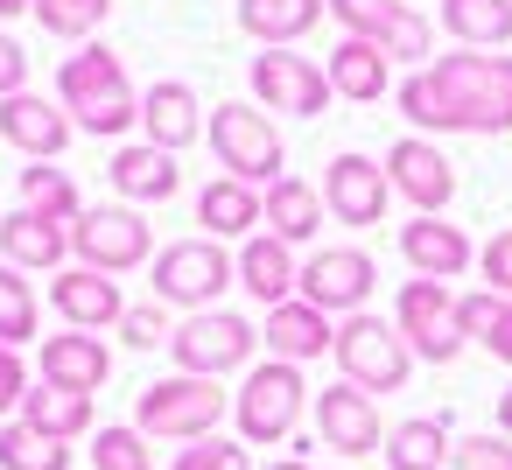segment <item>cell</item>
<instances>
[{
    "instance_id": "obj_1",
    "label": "cell",
    "mask_w": 512,
    "mask_h": 470,
    "mask_svg": "<svg viewBox=\"0 0 512 470\" xmlns=\"http://www.w3.org/2000/svg\"><path fill=\"white\" fill-rule=\"evenodd\" d=\"M393 106L414 134H512V57L456 50L400 78Z\"/></svg>"
},
{
    "instance_id": "obj_2",
    "label": "cell",
    "mask_w": 512,
    "mask_h": 470,
    "mask_svg": "<svg viewBox=\"0 0 512 470\" xmlns=\"http://www.w3.org/2000/svg\"><path fill=\"white\" fill-rule=\"evenodd\" d=\"M57 99H64L71 127H85V134H99V141L141 127V92H134L127 64H120L106 43H85L78 57H64V71H57Z\"/></svg>"
},
{
    "instance_id": "obj_3",
    "label": "cell",
    "mask_w": 512,
    "mask_h": 470,
    "mask_svg": "<svg viewBox=\"0 0 512 470\" xmlns=\"http://www.w3.org/2000/svg\"><path fill=\"white\" fill-rule=\"evenodd\" d=\"M204 141H211V155H218V169H225L232 183L267 190V183H281V176H288L281 127H274L253 99H225V106L204 120Z\"/></svg>"
},
{
    "instance_id": "obj_4",
    "label": "cell",
    "mask_w": 512,
    "mask_h": 470,
    "mask_svg": "<svg viewBox=\"0 0 512 470\" xmlns=\"http://www.w3.org/2000/svg\"><path fill=\"white\" fill-rule=\"evenodd\" d=\"M225 379H190V372H169V379H155L148 393H141V407H134V428L148 435V442H204V435H218V421H225Z\"/></svg>"
},
{
    "instance_id": "obj_5",
    "label": "cell",
    "mask_w": 512,
    "mask_h": 470,
    "mask_svg": "<svg viewBox=\"0 0 512 470\" xmlns=\"http://www.w3.org/2000/svg\"><path fill=\"white\" fill-rule=\"evenodd\" d=\"M309 386H302V365H281V358H267V365H253L246 379H239V393H232V428H239V442H288L295 428H302V414H309Z\"/></svg>"
},
{
    "instance_id": "obj_6",
    "label": "cell",
    "mask_w": 512,
    "mask_h": 470,
    "mask_svg": "<svg viewBox=\"0 0 512 470\" xmlns=\"http://www.w3.org/2000/svg\"><path fill=\"white\" fill-rule=\"evenodd\" d=\"M330 358H337V379H351L358 393H400L407 372H414L407 337L393 330V316H372V309L337 323V351Z\"/></svg>"
},
{
    "instance_id": "obj_7",
    "label": "cell",
    "mask_w": 512,
    "mask_h": 470,
    "mask_svg": "<svg viewBox=\"0 0 512 470\" xmlns=\"http://www.w3.org/2000/svg\"><path fill=\"white\" fill-rule=\"evenodd\" d=\"M239 281V253H225L218 239H169L155 253V302L162 309H218V295Z\"/></svg>"
},
{
    "instance_id": "obj_8",
    "label": "cell",
    "mask_w": 512,
    "mask_h": 470,
    "mask_svg": "<svg viewBox=\"0 0 512 470\" xmlns=\"http://www.w3.org/2000/svg\"><path fill=\"white\" fill-rule=\"evenodd\" d=\"M71 253L92 274H134V267H155V232L134 204H92L71 225Z\"/></svg>"
},
{
    "instance_id": "obj_9",
    "label": "cell",
    "mask_w": 512,
    "mask_h": 470,
    "mask_svg": "<svg viewBox=\"0 0 512 470\" xmlns=\"http://www.w3.org/2000/svg\"><path fill=\"white\" fill-rule=\"evenodd\" d=\"M253 351H260V330H253L246 316H232V309H197V316H183L176 337H169V358H176V372H190V379H225V372H239Z\"/></svg>"
},
{
    "instance_id": "obj_10",
    "label": "cell",
    "mask_w": 512,
    "mask_h": 470,
    "mask_svg": "<svg viewBox=\"0 0 512 470\" xmlns=\"http://www.w3.org/2000/svg\"><path fill=\"white\" fill-rule=\"evenodd\" d=\"M372 288H379V267H372L365 246H323V253L302 260V281H295V295H302L309 309L337 316V323L358 316V309L372 302Z\"/></svg>"
},
{
    "instance_id": "obj_11",
    "label": "cell",
    "mask_w": 512,
    "mask_h": 470,
    "mask_svg": "<svg viewBox=\"0 0 512 470\" xmlns=\"http://www.w3.org/2000/svg\"><path fill=\"white\" fill-rule=\"evenodd\" d=\"M330 71L316 57H295V50H260L253 57V106L260 113H288V120H316L330 106Z\"/></svg>"
},
{
    "instance_id": "obj_12",
    "label": "cell",
    "mask_w": 512,
    "mask_h": 470,
    "mask_svg": "<svg viewBox=\"0 0 512 470\" xmlns=\"http://www.w3.org/2000/svg\"><path fill=\"white\" fill-rule=\"evenodd\" d=\"M393 330L407 337V351L414 358H428V365H449L456 351H463V337H456V295H449V281H400V295H393Z\"/></svg>"
},
{
    "instance_id": "obj_13",
    "label": "cell",
    "mask_w": 512,
    "mask_h": 470,
    "mask_svg": "<svg viewBox=\"0 0 512 470\" xmlns=\"http://www.w3.org/2000/svg\"><path fill=\"white\" fill-rule=\"evenodd\" d=\"M309 414H316V442H323V449H337V456H379V449H386L379 400H372V393H358L351 379L323 386V393L309 400Z\"/></svg>"
},
{
    "instance_id": "obj_14",
    "label": "cell",
    "mask_w": 512,
    "mask_h": 470,
    "mask_svg": "<svg viewBox=\"0 0 512 470\" xmlns=\"http://www.w3.org/2000/svg\"><path fill=\"white\" fill-rule=\"evenodd\" d=\"M386 183L414 204V218H442V204L456 197V169H449V155L428 141V134H407V141H393L386 148Z\"/></svg>"
},
{
    "instance_id": "obj_15",
    "label": "cell",
    "mask_w": 512,
    "mask_h": 470,
    "mask_svg": "<svg viewBox=\"0 0 512 470\" xmlns=\"http://www.w3.org/2000/svg\"><path fill=\"white\" fill-rule=\"evenodd\" d=\"M316 190H323V211H337V225H379L393 204V183L372 155H330Z\"/></svg>"
},
{
    "instance_id": "obj_16",
    "label": "cell",
    "mask_w": 512,
    "mask_h": 470,
    "mask_svg": "<svg viewBox=\"0 0 512 470\" xmlns=\"http://www.w3.org/2000/svg\"><path fill=\"white\" fill-rule=\"evenodd\" d=\"M0 141L22 148L29 162H57L71 148V113H57V99L15 92V99H0Z\"/></svg>"
},
{
    "instance_id": "obj_17",
    "label": "cell",
    "mask_w": 512,
    "mask_h": 470,
    "mask_svg": "<svg viewBox=\"0 0 512 470\" xmlns=\"http://www.w3.org/2000/svg\"><path fill=\"white\" fill-rule=\"evenodd\" d=\"M50 302H57V316L71 330H120V316H127L120 281L113 274H92V267H64L50 281Z\"/></svg>"
},
{
    "instance_id": "obj_18",
    "label": "cell",
    "mask_w": 512,
    "mask_h": 470,
    "mask_svg": "<svg viewBox=\"0 0 512 470\" xmlns=\"http://www.w3.org/2000/svg\"><path fill=\"white\" fill-rule=\"evenodd\" d=\"M400 260H407L421 281H456V274L477 260V246H470V232H463V225L407 218V225H400Z\"/></svg>"
},
{
    "instance_id": "obj_19",
    "label": "cell",
    "mask_w": 512,
    "mask_h": 470,
    "mask_svg": "<svg viewBox=\"0 0 512 470\" xmlns=\"http://www.w3.org/2000/svg\"><path fill=\"white\" fill-rule=\"evenodd\" d=\"M260 344H267L281 365H309V358H330V351H337V323L295 295V302L267 309V330H260Z\"/></svg>"
},
{
    "instance_id": "obj_20",
    "label": "cell",
    "mask_w": 512,
    "mask_h": 470,
    "mask_svg": "<svg viewBox=\"0 0 512 470\" xmlns=\"http://www.w3.org/2000/svg\"><path fill=\"white\" fill-rule=\"evenodd\" d=\"M141 127H148L155 148L183 155L190 141H204V106H197V92H190L183 78H162V85L141 92Z\"/></svg>"
},
{
    "instance_id": "obj_21",
    "label": "cell",
    "mask_w": 512,
    "mask_h": 470,
    "mask_svg": "<svg viewBox=\"0 0 512 470\" xmlns=\"http://www.w3.org/2000/svg\"><path fill=\"white\" fill-rule=\"evenodd\" d=\"M71 253V225H50L36 211H8L0 218V260L22 267V274H64Z\"/></svg>"
},
{
    "instance_id": "obj_22",
    "label": "cell",
    "mask_w": 512,
    "mask_h": 470,
    "mask_svg": "<svg viewBox=\"0 0 512 470\" xmlns=\"http://www.w3.org/2000/svg\"><path fill=\"white\" fill-rule=\"evenodd\" d=\"M113 190L127 197V204H162V197H176L183 190V169H176V155L169 148H155V141H127V148H113Z\"/></svg>"
},
{
    "instance_id": "obj_23",
    "label": "cell",
    "mask_w": 512,
    "mask_h": 470,
    "mask_svg": "<svg viewBox=\"0 0 512 470\" xmlns=\"http://www.w3.org/2000/svg\"><path fill=\"white\" fill-rule=\"evenodd\" d=\"M295 281H302V260H295V246H281L274 232H253V239L239 246V288H246L253 302L281 309V302H295Z\"/></svg>"
},
{
    "instance_id": "obj_24",
    "label": "cell",
    "mask_w": 512,
    "mask_h": 470,
    "mask_svg": "<svg viewBox=\"0 0 512 470\" xmlns=\"http://www.w3.org/2000/svg\"><path fill=\"white\" fill-rule=\"evenodd\" d=\"M113 372V351L92 337V330H64V337H43V386H64V393H99Z\"/></svg>"
},
{
    "instance_id": "obj_25",
    "label": "cell",
    "mask_w": 512,
    "mask_h": 470,
    "mask_svg": "<svg viewBox=\"0 0 512 470\" xmlns=\"http://www.w3.org/2000/svg\"><path fill=\"white\" fill-rule=\"evenodd\" d=\"M260 218H267V232L281 239V246H302V239H316L323 232V190L316 183H302V176H281V183H267L260 190Z\"/></svg>"
},
{
    "instance_id": "obj_26",
    "label": "cell",
    "mask_w": 512,
    "mask_h": 470,
    "mask_svg": "<svg viewBox=\"0 0 512 470\" xmlns=\"http://www.w3.org/2000/svg\"><path fill=\"white\" fill-rule=\"evenodd\" d=\"M323 71H330V92L351 99V106H372V99H386V85H393L386 50H379V43H358V36H344Z\"/></svg>"
},
{
    "instance_id": "obj_27",
    "label": "cell",
    "mask_w": 512,
    "mask_h": 470,
    "mask_svg": "<svg viewBox=\"0 0 512 470\" xmlns=\"http://www.w3.org/2000/svg\"><path fill=\"white\" fill-rule=\"evenodd\" d=\"M197 225H204V239H253V225H267L260 218V190L253 183H232V176H218V183H204L197 190Z\"/></svg>"
},
{
    "instance_id": "obj_28",
    "label": "cell",
    "mask_w": 512,
    "mask_h": 470,
    "mask_svg": "<svg viewBox=\"0 0 512 470\" xmlns=\"http://www.w3.org/2000/svg\"><path fill=\"white\" fill-rule=\"evenodd\" d=\"M323 15H330L323 0H239V29H246L260 50H288V43H302Z\"/></svg>"
},
{
    "instance_id": "obj_29",
    "label": "cell",
    "mask_w": 512,
    "mask_h": 470,
    "mask_svg": "<svg viewBox=\"0 0 512 470\" xmlns=\"http://www.w3.org/2000/svg\"><path fill=\"white\" fill-rule=\"evenodd\" d=\"M379 456L393 470H442L449 463V421L442 414H407V421H393V435H386Z\"/></svg>"
},
{
    "instance_id": "obj_30",
    "label": "cell",
    "mask_w": 512,
    "mask_h": 470,
    "mask_svg": "<svg viewBox=\"0 0 512 470\" xmlns=\"http://www.w3.org/2000/svg\"><path fill=\"white\" fill-rule=\"evenodd\" d=\"M442 29L463 50H505L512 43V0H442Z\"/></svg>"
},
{
    "instance_id": "obj_31",
    "label": "cell",
    "mask_w": 512,
    "mask_h": 470,
    "mask_svg": "<svg viewBox=\"0 0 512 470\" xmlns=\"http://www.w3.org/2000/svg\"><path fill=\"white\" fill-rule=\"evenodd\" d=\"M15 421H29V428H43V435H57V442H78V435H92V393L29 386V400H22Z\"/></svg>"
},
{
    "instance_id": "obj_32",
    "label": "cell",
    "mask_w": 512,
    "mask_h": 470,
    "mask_svg": "<svg viewBox=\"0 0 512 470\" xmlns=\"http://www.w3.org/2000/svg\"><path fill=\"white\" fill-rule=\"evenodd\" d=\"M22 211H36V218H50V225H78V218H85L78 183H71L64 169H50V162H29V169H22Z\"/></svg>"
},
{
    "instance_id": "obj_33",
    "label": "cell",
    "mask_w": 512,
    "mask_h": 470,
    "mask_svg": "<svg viewBox=\"0 0 512 470\" xmlns=\"http://www.w3.org/2000/svg\"><path fill=\"white\" fill-rule=\"evenodd\" d=\"M0 470H71V442L29 421H0Z\"/></svg>"
},
{
    "instance_id": "obj_34",
    "label": "cell",
    "mask_w": 512,
    "mask_h": 470,
    "mask_svg": "<svg viewBox=\"0 0 512 470\" xmlns=\"http://www.w3.org/2000/svg\"><path fill=\"white\" fill-rule=\"evenodd\" d=\"M36 288L22 281V267H8V260H0V344H8V351H22L29 337H36Z\"/></svg>"
},
{
    "instance_id": "obj_35",
    "label": "cell",
    "mask_w": 512,
    "mask_h": 470,
    "mask_svg": "<svg viewBox=\"0 0 512 470\" xmlns=\"http://www.w3.org/2000/svg\"><path fill=\"white\" fill-rule=\"evenodd\" d=\"M106 15H113V0H36V22H43L57 43H85V36H99Z\"/></svg>"
},
{
    "instance_id": "obj_36",
    "label": "cell",
    "mask_w": 512,
    "mask_h": 470,
    "mask_svg": "<svg viewBox=\"0 0 512 470\" xmlns=\"http://www.w3.org/2000/svg\"><path fill=\"white\" fill-rule=\"evenodd\" d=\"M323 8L337 15V29L344 36H358V43H379L400 15H407V0H323Z\"/></svg>"
},
{
    "instance_id": "obj_37",
    "label": "cell",
    "mask_w": 512,
    "mask_h": 470,
    "mask_svg": "<svg viewBox=\"0 0 512 470\" xmlns=\"http://www.w3.org/2000/svg\"><path fill=\"white\" fill-rule=\"evenodd\" d=\"M379 50H386V64H414V71H428V64H435V57H428V50H435V22L407 8V15L379 36Z\"/></svg>"
},
{
    "instance_id": "obj_38",
    "label": "cell",
    "mask_w": 512,
    "mask_h": 470,
    "mask_svg": "<svg viewBox=\"0 0 512 470\" xmlns=\"http://www.w3.org/2000/svg\"><path fill=\"white\" fill-rule=\"evenodd\" d=\"M92 470H155V449L141 428H99L92 435Z\"/></svg>"
},
{
    "instance_id": "obj_39",
    "label": "cell",
    "mask_w": 512,
    "mask_h": 470,
    "mask_svg": "<svg viewBox=\"0 0 512 470\" xmlns=\"http://www.w3.org/2000/svg\"><path fill=\"white\" fill-rule=\"evenodd\" d=\"M449 463H456V470H512V435H498V428L456 435V442H449Z\"/></svg>"
},
{
    "instance_id": "obj_40",
    "label": "cell",
    "mask_w": 512,
    "mask_h": 470,
    "mask_svg": "<svg viewBox=\"0 0 512 470\" xmlns=\"http://www.w3.org/2000/svg\"><path fill=\"white\" fill-rule=\"evenodd\" d=\"M498 316H505V295H491V288H477V295H456V337L470 344H491V330H498Z\"/></svg>"
},
{
    "instance_id": "obj_41",
    "label": "cell",
    "mask_w": 512,
    "mask_h": 470,
    "mask_svg": "<svg viewBox=\"0 0 512 470\" xmlns=\"http://www.w3.org/2000/svg\"><path fill=\"white\" fill-rule=\"evenodd\" d=\"M169 470H246V449H239V442H225V435H204V442L176 449V463H169Z\"/></svg>"
},
{
    "instance_id": "obj_42",
    "label": "cell",
    "mask_w": 512,
    "mask_h": 470,
    "mask_svg": "<svg viewBox=\"0 0 512 470\" xmlns=\"http://www.w3.org/2000/svg\"><path fill=\"white\" fill-rule=\"evenodd\" d=\"M120 337H127L134 351H155V344H169L176 330H169V309L148 302V309H127V316H120Z\"/></svg>"
},
{
    "instance_id": "obj_43",
    "label": "cell",
    "mask_w": 512,
    "mask_h": 470,
    "mask_svg": "<svg viewBox=\"0 0 512 470\" xmlns=\"http://www.w3.org/2000/svg\"><path fill=\"white\" fill-rule=\"evenodd\" d=\"M477 267H484V288L512 302V225H505L498 239H484V246H477Z\"/></svg>"
},
{
    "instance_id": "obj_44",
    "label": "cell",
    "mask_w": 512,
    "mask_h": 470,
    "mask_svg": "<svg viewBox=\"0 0 512 470\" xmlns=\"http://www.w3.org/2000/svg\"><path fill=\"white\" fill-rule=\"evenodd\" d=\"M29 365H22V351H8L0 344V414H22V400H29Z\"/></svg>"
},
{
    "instance_id": "obj_45",
    "label": "cell",
    "mask_w": 512,
    "mask_h": 470,
    "mask_svg": "<svg viewBox=\"0 0 512 470\" xmlns=\"http://www.w3.org/2000/svg\"><path fill=\"white\" fill-rule=\"evenodd\" d=\"M15 92H29V50L0 29V99H15Z\"/></svg>"
},
{
    "instance_id": "obj_46",
    "label": "cell",
    "mask_w": 512,
    "mask_h": 470,
    "mask_svg": "<svg viewBox=\"0 0 512 470\" xmlns=\"http://www.w3.org/2000/svg\"><path fill=\"white\" fill-rule=\"evenodd\" d=\"M498 365H512V302H505V316H498V330H491V344H484Z\"/></svg>"
},
{
    "instance_id": "obj_47",
    "label": "cell",
    "mask_w": 512,
    "mask_h": 470,
    "mask_svg": "<svg viewBox=\"0 0 512 470\" xmlns=\"http://www.w3.org/2000/svg\"><path fill=\"white\" fill-rule=\"evenodd\" d=\"M302 449H309V442H295V456H281V463H267V470H316V463H309Z\"/></svg>"
},
{
    "instance_id": "obj_48",
    "label": "cell",
    "mask_w": 512,
    "mask_h": 470,
    "mask_svg": "<svg viewBox=\"0 0 512 470\" xmlns=\"http://www.w3.org/2000/svg\"><path fill=\"white\" fill-rule=\"evenodd\" d=\"M498 435H512V386L498 393Z\"/></svg>"
},
{
    "instance_id": "obj_49",
    "label": "cell",
    "mask_w": 512,
    "mask_h": 470,
    "mask_svg": "<svg viewBox=\"0 0 512 470\" xmlns=\"http://www.w3.org/2000/svg\"><path fill=\"white\" fill-rule=\"evenodd\" d=\"M8 15H36V0H0V22Z\"/></svg>"
}]
</instances>
